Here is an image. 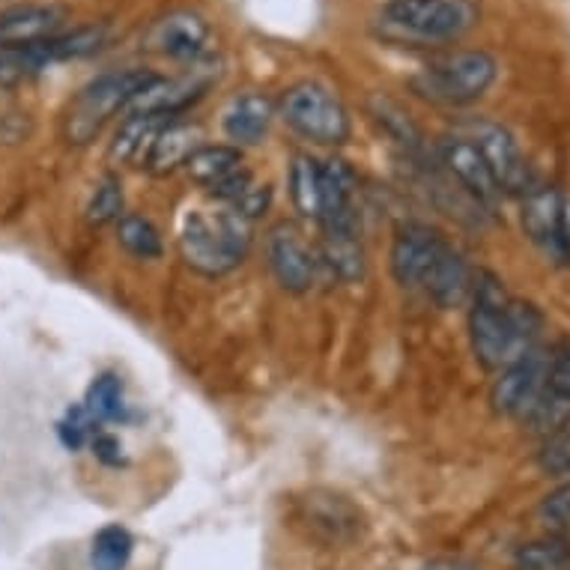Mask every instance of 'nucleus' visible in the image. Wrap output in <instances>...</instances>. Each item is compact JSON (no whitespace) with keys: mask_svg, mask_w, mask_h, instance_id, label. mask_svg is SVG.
Returning <instances> with one entry per match:
<instances>
[{"mask_svg":"<svg viewBox=\"0 0 570 570\" xmlns=\"http://www.w3.org/2000/svg\"><path fill=\"white\" fill-rule=\"evenodd\" d=\"M469 302L472 353L487 371H505L538 346L543 314L532 302L514 299L493 272H478Z\"/></svg>","mask_w":570,"mask_h":570,"instance_id":"1","label":"nucleus"},{"mask_svg":"<svg viewBox=\"0 0 570 570\" xmlns=\"http://www.w3.org/2000/svg\"><path fill=\"white\" fill-rule=\"evenodd\" d=\"M252 248V222L222 206L216 213L195 209L179 230L183 261L200 275H225L245 261Z\"/></svg>","mask_w":570,"mask_h":570,"instance_id":"2","label":"nucleus"},{"mask_svg":"<svg viewBox=\"0 0 570 570\" xmlns=\"http://www.w3.org/2000/svg\"><path fill=\"white\" fill-rule=\"evenodd\" d=\"M153 69H111L87 81L63 114V135L69 144H90L99 131L108 126L114 114L129 111V105L138 99L147 87L156 81Z\"/></svg>","mask_w":570,"mask_h":570,"instance_id":"3","label":"nucleus"},{"mask_svg":"<svg viewBox=\"0 0 570 570\" xmlns=\"http://www.w3.org/2000/svg\"><path fill=\"white\" fill-rule=\"evenodd\" d=\"M475 21L472 0H385L376 24L389 39L436 46L460 39Z\"/></svg>","mask_w":570,"mask_h":570,"instance_id":"4","label":"nucleus"},{"mask_svg":"<svg viewBox=\"0 0 570 570\" xmlns=\"http://www.w3.org/2000/svg\"><path fill=\"white\" fill-rule=\"evenodd\" d=\"M495 78L499 63L490 51L458 48L415 72L410 87L421 99H431L436 105H469L478 102L495 85Z\"/></svg>","mask_w":570,"mask_h":570,"instance_id":"5","label":"nucleus"},{"mask_svg":"<svg viewBox=\"0 0 570 570\" xmlns=\"http://www.w3.org/2000/svg\"><path fill=\"white\" fill-rule=\"evenodd\" d=\"M278 117L287 122V129L320 147H337L353 131L344 102L320 81H299L287 87L281 94Z\"/></svg>","mask_w":570,"mask_h":570,"instance_id":"6","label":"nucleus"},{"mask_svg":"<svg viewBox=\"0 0 570 570\" xmlns=\"http://www.w3.org/2000/svg\"><path fill=\"white\" fill-rule=\"evenodd\" d=\"M460 131L469 135V140L475 144L502 195H525L529 191V183H532L529 165L517 147L514 135L505 126L493 120H469L460 126Z\"/></svg>","mask_w":570,"mask_h":570,"instance_id":"7","label":"nucleus"},{"mask_svg":"<svg viewBox=\"0 0 570 570\" xmlns=\"http://www.w3.org/2000/svg\"><path fill=\"white\" fill-rule=\"evenodd\" d=\"M547 367H550V350H541V346H534L520 362L508 365L490 392L493 410L505 419H529L547 389Z\"/></svg>","mask_w":570,"mask_h":570,"instance_id":"8","label":"nucleus"},{"mask_svg":"<svg viewBox=\"0 0 570 570\" xmlns=\"http://www.w3.org/2000/svg\"><path fill=\"white\" fill-rule=\"evenodd\" d=\"M440 161L442 168L454 177L460 191H463L478 209H487V213L495 209L502 191H499V186H495L493 177H490V170H487L484 159H481V153H478L475 144L469 140V135H463L460 129L442 135Z\"/></svg>","mask_w":570,"mask_h":570,"instance_id":"9","label":"nucleus"},{"mask_svg":"<svg viewBox=\"0 0 570 570\" xmlns=\"http://www.w3.org/2000/svg\"><path fill=\"white\" fill-rule=\"evenodd\" d=\"M150 48L156 55L179 60V63H204L209 60V48H213V30L200 16L195 12H170L161 21H156L147 37Z\"/></svg>","mask_w":570,"mask_h":570,"instance_id":"10","label":"nucleus"},{"mask_svg":"<svg viewBox=\"0 0 570 570\" xmlns=\"http://www.w3.org/2000/svg\"><path fill=\"white\" fill-rule=\"evenodd\" d=\"M442 239L433 227L419 225V222H410V225L397 227L392 243V275L394 281L406 287V291H415V287H424V281L431 275L433 263L440 257Z\"/></svg>","mask_w":570,"mask_h":570,"instance_id":"11","label":"nucleus"},{"mask_svg":"<svg viewBox=\"0 0 570 570\" xmlns=\"http://www.w3.org/2000/svg\"><path fill=\"white\" fill-rule=\"evenodd\" d=\"M266 261L281 287L287 293H305L314 284L317 275V261L302 236L291 225L272 227L266 236Z\"/></svg>","mask_w":570,"mask_h":570,"instance_id":"12","label":"nucleus"},{"mask_svg":"<svg viewBox=\"0 0 570 570\" xmlns=\"http://www.w3.org/2000/svg\"><path fill=\"white\" fill-rule=\"evenodd\" d=\"M66 21V10L57 3H21L0 10V51H19L57 37Z\"/></svg>","mask_w":570,"mask_h":570,"instance_id":"13","label":"nucleus"},{"mask_svg":"<svg viewBox=\"0 0 570 570\" xmlns=\"http://www.w3.org/2000/svg\"><path fill=\"white\" fill-rule=\"evenodd\" d=\"M355 174L344 159L320 161V216L323 230H341V234H358L355 218Z\"/></svg>","mask_w":570,"mask_h":570,"instance_id":"14","label":"nucleus"},{"mask_svg":"<svg viewBox=\"0 0 570 570\" xmlns=\"http://www.w3.org/2000/svg\"><path fill=\"white\" fill-rule=\"evenodd\" d=\"M570 421V337H561L550 350V367H547V389L541 403L525 419L534 431L556 433Z\"/></svg>","mask_w":570,"mask_h":570,"instance_id":"15","label":"nucleus"},{"mask_svg":"<svg viewBox=\"0 0 570 570\" xmlns=\"http://www.w3.org/2000/svg\"><path fill=\"white\" fill-rule=\"evenodd\" d=\"M472 287H475V272L469 266L466 254L445 243L424 281V291L440 308H460L463 302L472 299Z\"/></svg>","mask_w":570,"mask_h":570,"instance_id":"16","label":"nucleus"},{"mask_svg":"<svg viewBox=\"0 0 570 570\" xmlns=\"http://www.w3.org/2000/svg\"><path fill=\"white\" fill-rule=\"evenodd\" d=\"M275 117V105L263 94H239L227 102L222 114V126L225 135L234 140V147H248V144H261Z\"/></svg>","mask_w":570,"mask_h":570,"instance_id":"17","label":"nucleus"},{"mask_svg":"<svg viewBox=\"0 0 570 570\" xmlns=\"http://www.w3.org/2000/svg\"><path fill=\"white\" fill-rule=\"evenodd\" d=\"M559 213L561 195L556 188H534L525 191L523 204V230L543 254L559 261Z\"/></svg>","mask_w":570,"mask_h":570,"instance_id":"18","label":"nucleus"},{"mask_svg":"<svg viewBox=\"0 0 570 570\" xmlns=\"http://www.w3.org/2000/svg\"><path fill=\"white\" fill-rule=\"evenodd\" d=\"M197 138H200V131L195 126H188V122H165L159 135H156V140H153L150 156L144 161V168L156 174V177H165L170 170L183 168L188 156L197 150Z\"/></svg>","mask_w":570,"mask_h":570,"instance_id":"19","label":"nucleus"},{"mask_svg":"<svg viewBox=\"0 0 570 570\" xmlns=\"http://www.w3.org/2000/svg\"><path fill=\"white\" fill-rule=\"evenodd\" d=\"M188 170V177L195 179L197 186L206 188L209 195L216 191L218 186H225L227 179L236 177L239 170H245V156L239 147H227V144H218V147H197L188 161L183 165Z\"/></svg>","mask_w":570,"mask_h":570,"instance_id":"20","label":"nucleus"},{"mask_svg":"<svg viewBox=\"0 0 570 570\" xmlns=\"http://www.w3.org/2000/svg\"><path fill=\"white\" fill-rule=\"evenodd\" d=\"M170 120L153 114H129L111 140V159L120 165H144L161 126Z\"/></svg>","mask_w":570,"mask_h":570,"instance_id":"21","label":"nucleus"},{"mask_svg":"<svg viewBox=\"0 0 570 570\" xmlns=\"http://www.w3.org/2000/svg\"><path fill=\"white\" fill-rule=\"evenodd\" d=\"M320 263H323L337 281H346V284H353V281L362 278V275H365V252H362L358 234L323 230Z\"/></svg>","mask_w":570,"mask_h":570,"instance_id":"22","label":"nucleus"},{"mask_svg":"<svg viewBox=\"0 0 570 570\" xmlns=\"http://www.w3.org/2000/svg\"><path fill=\"white\" fill-rule=\"evenodd\" d=\"M308 520L328 541H350L358 532V511L341 495H314L308 502Z\"/></svg>","mask_w":570,"mask_h":570,"instance_id":"23","label":"nucleus"},{"mask_svg":"<svg viewBox=\"0 0 570 570\" xmlns=\"http://www.w3.org/2000/svg\"><path fill=\"white\" fill-rule=\"evenodd\" d=\"M87 415L96 421V424H111V421L126 419V397H122V380L117 374H102L96 376L90 389L85 394Z\"/></svg>","mask_w":570,"mask_h":570,"instance_id":"24","label":"nucleus"},{"mask_svg":"<svg viewBox=\"0 0 570 570\" xmlns=\"http://www.w3.org/2000/svg\"><path fill=\"white\" fill-rule=\"evenodd\" d=\"M135 552V538L122 525H105L99 529L90 547V568L94 570H126Z\"/></svg>","mask_w":570,"mask_h":570,"instance_id":"25","label":"nucleus"},{"mask_svg":"<svg viewBox=\"0 0 570 570\" xmlns=\"http://www.w3.org/2000/svg\"><path fill=\"white\" fill-rule=\"evenodd\" d=\"M291 197L296 213L305 218L320 216V161L299 153L291 168Z\"/></svg>","mask_w":570,"mask_h":570,"instance_id":"26","label":"nucleus"},{"mask_svg":"<svg viewBox=\"0 0 570 570\" xmlns=\"http://www.w3.org/2000/svg\"><path fill=\"white\" fill-rule=\"evenodd\" d=\"M117 239L138 261H156L161 254L159 230H156L150 218L144 216H122L117 222Z\"/></svg>","mask_w":570,"mask_h":570,"instance_id":"27","label":"nucleus"},{"mask_svg":"<svg viewBox=\"0 0 570 570\" xmlns=\"http://www.w3.org/2000/svg\"><path fill=\"white\" fill-rule=\"evenodd\" d=\"M570 564V547L561 538H541L523 543L514 552L517 570H564Z\"/></svg>","mask_w":570,"mask_h":570,"instance_id":"28","label":"nucleus"},{"mask_svg":"<svg viewBox=\"0 0 570 570\" xmlns=\"http://www.w3.org/2000/svg\"><path fill=\"white\" fill-rule=\"evenodd\" d=\"M371 108H374L376 122H380V126H383V129L389 131L394 140H397V144H401L403 150H406V153L424 150L419 126H415V122L410 120V114H403L401 108L392 102V99H383V96H376L374 102H371Z\"/></svg>","mask_w":570,"mask_h":570,"instance_id":"29","label":"nucleus"},{"mask_svg":"<svg viewBox=\"0 0 570 570\" xmlns=\"http://www.w3.org/2000/svg\"><path fill=\"white\" fill-rule=\"evenodd\" d=\"M122 218V183L117 177H105L96 186L90 206H87V222L90 225H108Z\"/></svg>","mask_w":570,"mask_h":570,"instance_id":"30","label":"nucleus"},{"mask_svg":"<svg viewBox=\"0 0 570 570\" xmlns=\"http://www.w3.org/2000/svg\"><path fill=\"white\" fill-rule=\"evenodd\" d=\"M99 431H102V424H96V421L87 415V410L81 403H78V406H69V410H66V419L57 421V436H60V442H63L69 451H78L85 449V445H90V440H94Z\"/></svg>","mask_w":570,"mask_h":570,"instance_id":"31","label":"nucleus"},{"mask_svg":"<svg viewBox=\"0 0 570 570\" xmlns=\"http://www.w3.org/2000/svg\"><path fill=\"white\" fill-rule=\"evenodd\" d=\"M538 466L547 475L556 478H570V421L564 428L547 436V442L538 451Z\"/></svg>","mask_w":570,"mask_h":570,"instance_id":"32","label":"nucleus"},{"mask_svg":"<svg viewBox=\"0 0 570 570\" xmlns=\"http://www.w3.org/2000/svg\"><path fill=\"white\" fill-rule=\"evenodd\" d=\"M272 204V188L269 186H261L257 179H252L248 186L243 188V195L236 197L234 204H227L234 213H239L243 218L254 222V218H261ZM225 206V204H222Z\"/></svg>","mask_w":570,"mask_h":570,"instance_id":"33","label":"nucleus"},{"mask_svg":"<svg viewBox=\"0 0 570 570\" xmlns=\"http://www.w3.org/2000/svg\"><path fill=\"white\" fill-rule=\"evenodd\" d=\"M541 517L543 523L552 525V529H570V481L543 499Z\"/></svg>","mask_w":570,"mask_h":570,"instance_id":"34","label":"nucleus"},{"mask_svg":"<svg viewBox=\"0 0 570 570\" xmlns=\"http://www.w3.org/2000/svg\"><path fill=\"white\" fill-rule=\"evenodd\" d=\"M90 449H94L96 460H99V463H105V466H122V463H126V460H122L120 440H117L114 433L99 431L94 440H90Z\"/></svg>","mask_w":570,"mask_h":570,"instance_id":"35","label":"nucleus"},{"mask_svg":"<svg viewBox=\"0 0 570 570\" xmlns=\"http://www.w3.org/2000/svg\"><path fill=\"white\" fill-rule=\"evenodd\" d=\"M559 261H570V197H561V213H559Z\"/></svg>","mask_w":570,"mask_h":570,"instance_id":"36","label":"nucleus"},{"mask_svg":"<svg viewBox=\"0 0 570 570\" xmlns=\"http://www.w3.org/2000/svg\"><path fill=\"white\" fill-rule=\"evenodd\" d=\"M424 570H475L469 564H460V561H436V564H428Z\"/></svg>","mask_w":570,"mask_h":570,"instance_id":"37","label":"nucleus"}]
</instances>
